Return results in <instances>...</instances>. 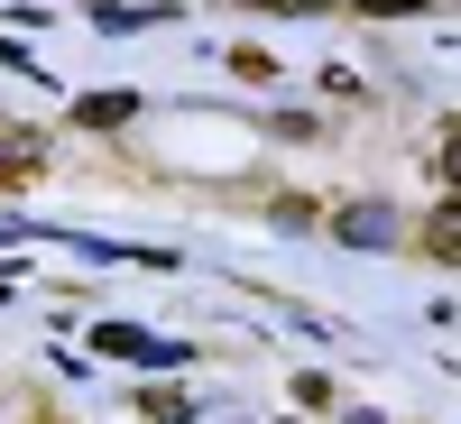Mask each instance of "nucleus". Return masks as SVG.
Instances as JSON below:
<instances>
[{
    "label": "nucleus",
    "instance_id": "nucleus-4",
    "mask_svg": "<svg viewBox=\"0 0 461 424\" xmlns=\"http://www.w3.org/2000/svg\"><path fill=\"white\" fill-rule=\"evenodd\" d=\"M37 158H47V148L28 130H0V176H37Z\"/></svg>",
    "mask_w": 461,
    "mask_h": 424
},
{
    "label": "nucleus",
    "instance_id": "nucleus-1",
    "mask_svg": "<svg viewBox=\"0 0 461 424\" xmlns=\"http://www.w3.org/2000/svg\"><path fill=\"white\" fill-rule=\"evenodd\" d=\"M332 230H341L351 249H388V240H397V212H388V203H351Z\"/></svg>",
    "mask_w": 461,
    "mask_h": 424
},
{
    "label": "nucleus",
    "instance_id": "nucleus-6",
    "mask_svg": "<svg viewBox=\"0 0 461 424\" xmlns=\"http://www.w3.org/2000/svg\"><path fill=\"white\" fill-rule=\"evenodd\" d=\"M148 19H167V10H139V0H111V10H93V28H111V37H130V28H148Z\"/></svg>",
    "mask_w": 461,
    "mask_h": 424
},
{
    "label": "nucleus",
    "instance_id": "nucleus-2",
    "mask_svg": "<svg viewBox=\"0 0 461 424\" xmlns=\"http://www.w3.org/2000/svg\"><path fill=\"white\" fill-rule=\"evenodd\" d=\"M93 341H102V351H111V360H148V369H167V360H176V351H167V341H148L139 323H102Z\"/></svg>",
    "mask_w": 461,
    "mask_h": 424
},
{
    "label": "nucleus",
    "instance_id": "nucleus-3",
    "mask_svg": "<svg viewBox=\"0 0 461 424\" xmlns=\"http://www.w3.org/2000/svg\"><path fill=\"white\" fill-rule=\"evenodd\" d=\"M130 111H139L130 93H84V102H74V121H84V130H121Z\"/></svg>",
    "mask_w": 461,
    "mask_h": 424
},
{
    "label": "nucleus",
    "instance_id": "nucleus-5",
    "mask_svg": "<svg viewBox=\"0 0 461 424\" xmlns=\"http://www.w3.org/2000/svg\"><path fill=\"white\" fill-rule=\"evenodd\" d=\"M139 415H148V424H185V415H194V397H185V388H148Z\"/></svg>",
    "mask_w": 461,
    "mask_h": 424
},
{
    "label": "nucleus",
    "instance_id": "nucleus-7",
    "mask_svg": "<svg viewBox=\"0 0 461 424\" xmlns=\"http://www.w3.org/2000/svg\"><path fill=\"white\" fill-rule=\"evenodd\" d=\"M425 249H434V258H452V249H461V203H443V212L425 221Z\"/></svg>",
    "mask_w": 461,
    "mask_h": 424
}]
</instances>
